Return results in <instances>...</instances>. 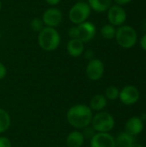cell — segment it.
<instances>
[{
    "label": "cell",
    "instance_id": "obj_1",
    "mask_svg": "<svg viewBox=\"0 0 146 147\" xmlns=\"http://www.w3.org/2000/svg\"><path fill=\"white\" fill-rule=\"evenodd\" d=\"M93 111L86 104H75L66 112L68 123L76 129H83L91 124Z\"/></svg>",
    "mask_w": 146,
    "mask_h": 147
},
{
    "label": "cell",
    "instance_id": "obj_2",
    "mask_svg": "<svg viewBox=\"0 0 146 147\" xmlns=\"http://www.w3.org/2000/svg\"><path fill=\"white\" fill-rule=\"evenodd\" d=\"M38 44L46 52H52L60 45V35L54 28L44 27L38 33Z\"/></svg>",
    "mask_w": 146,
    "mask_h": 147
},
{
    "label": "cell",
    "instance_id": "obj_3",
    "mask_svg": "<svg viewBox=\"0 0 146 147\" xmlns=\"http://www.w3.org/2000/svg\"><path fill=\"white\" fill-rule=\"evenodd\" d=\"M115 40L118 45L124 49L133 48L138 42V34L130 25H122L116 28Z\"/></svg>",
    "mask_w": 146,
    "mask_h": 147
},
{
    "label": "cell",
    "instance_id": "obj_4",
    "mask_svg": "<svg viewBox=\"0 0 146 147\" xmlns=\"http://www.w3.org/2000/svg\"><path fill=\"white\" fill-rule=\"evenodd\" d=\"M90 125L96 133H109L114 129L115 121L109 113L100 111L93 115Z\"/></svg>",
    "mask_w": 146,
    "mask_h": 147
},
{
    "label": "cell",
    "instance_id": "obj_5",
    "mask_svg": "<svg viewBox=\"0 0 146 147\" xmlns=\"http://www.w3.org/2000/svg\"><path fill=\"white\" fill-rule=\"evenodd\" d=\"M91 14V9L87 2H77L74 3L69 11L70 21L78 25L88 20Z\"/></svg>",
    "mask_w": 146,
    "mask_h": 147
},
{
    "label": "cell",
    "instance_id": "obj_6",
    "mask_svg": "<svg viewBox=\"0 0 146 147\" xmlns=\"http://www.w3.org/2000/svg\"><path fill=\"white\" fill-rule=\"evenodd\" d=\"M108 20L109 24L114 27H120L124 25L126 21V11L122 6L114 4L108 9Z\"/></svg>",
    "mask_w": 146,
    "mask_h": 147
},
{
    "label": "cell",
    "instance_id": "obj_7",
    "mask_svg": "<svg viewBox=\"0 0 146 147\" xmlns=\"http://www.w3.org/2000/svg\"><path fill=\"white\" fill-rule=\"evenodd\" d=\"M77 39L80 40L83 43H87L92 40L96 34V26L90 22H84L78 25H76Z\"/></svg>",
    "mask_w": 146,
    "mask_h": 147
},
{
    "label": "cell",
    "instance_id": "obj_8",
    "mask_svg": "<svg viewBox=\"0 0 146 147\" xmlns=\"http://www.w3.org/2000/svg\"><path fill=\"white\" fill-rule=\"evenodd\" d=\"M105 67L103 62L99 59H93L88 62L86 66V76L91 81L100 80L104 74Z\"/></svg>",
    "mask_w": 146,
    "mask_h": 147
},
{
    "label": "cell",
    "instance_id": "obj_9",
    "mask_svg": "<svg viewBox=\"0 0 146 147\" xmlns=\"http://www.w3.org/2000/svg\"><path fill=\"white\" fill-rule=\"evenodd\" d=\"M41 19L45 27L56 28V27H58L62 22L63 14L59 9L56 7H51L44 11Z\"/></svg>",
    "mask_w": 146,
    "mask_h": 147
},
{
    "label": "cell",
    "instance_id": "obj_10",
    "mask_svg": "<svg viewBox=\"0 0 146 147\" xmlns=\"http://www.w3.org/2000/svg\"><path fill=\"white\" fill-rule=\"evenodd\" d=\"M140 94L139 90L133 85H126L120 90L119 99L120 102L127 106L135 104L139 99Z\"/></svg>",
    "mask_w": 146,
    "mask_h": 147
},
{
    "label": "cell",
    "instance_id": "obj_11",
    "mask_svg": "<svg viewBox=\"0 0 146 147\" xmlns=\"http://www.w3.org/2000/svg\"><path fill=\"white\" fill-rule=\"evenodd\" d=\"M90 147H116L115 139L108 133H96L89 141Z\"/></svg>",
    "mask_w": 146,
    "mask_h": 147
},
{
    "label": "cell",
    "instance_id": "obj_12",
    "mask_svg": "<svg viewBox=\"0 0 146 147\" xmlns=\"http://www.w3.org/2000/svg\"><path fill=\"white\" fill-rule=\"evenodd\" d=\"M144 130V122L140 117L133 116L129 118L125 124V132L132 136L139 135Z\"/></svg>",
    "mask_w": 146,
    "mask_h": 147
},
{
    "label": "cell",
    "instance_id": "obj_13",
    "mask_svg": "<svg viewBox=\"0 0 146 147\" xmlns=\"http://www.w3.org/2000/svg\"><path fill=\"white\" fill-rule=\"evenodd\" d=\"M66 51L70 56L78 58L84 52V43L78 39H71L66 44Z\"/></svg>",
    "mask_w": 146,
    "mask_h": 147
},
{
    "label": "cell",
    "instance_id": "obj_14",
    "mask_svg": "<svg viewBox=\"0 0 146 147\" xmlns=\"http://www.w3.org/2000/svg\"><path fill=\"white\" fill-rule=\"evenodd\" d=\"M84 137L82 132L78 130H74L71 132L65 140V144L67 147H82L84 143Z\"/></svg>",
    "mask_w": 146,
    "mask_h": 147
},
{
    "label": "cell",
    "instance_id": "obj_15",
    "mask_svg": "<svg viewBox=\"0 0 146 147\" xmlns=\"http://www.w3.org/2000/svg\"><path fill=\"white\" fill-rule=\"evenodd\" d=\"M88 4L90 9L97 13H103L113 5V0H88Z\"/></svg>",
    "mask_w": 146,
    "mask_h": 147
},
{
    "label": "cell",
    "instance_id": "obj_16",
    "mask_svg": "<svg viewBox=\"0 0 146 147\" xmlns=\"http://www.w3.org/2000/svg\"><path fill=\"white\" fill-rule=\"evenodd\" d=\"M107 104H108V100L105 97V96L98 94V95L94 96L90 99L89 107L90 108L92 111L100 112V111H102L106 108Z\"/></svg>",
    "mask_w": 146,
    "mask_h": 147
},
{
    "label": "cell",
    "instance_id": "obj_17",
    "mask_svg": "<svg viewBox=\"0 0 146 147\" xmlns=\"http://www.w3.org/2000/svg\"><path fill=\"white\" fill-rule=\"evenodd\" d=\"M134 142V137L126 132L120 133L115 139L116 147H129Z\"/></svg>",
    "mask_w": 146,
    "mask_h": 147
},
{
    "label": "cell",
    "instance_id": "obj_18",
    "mask_svg": "<svg viewBox=\"0 0 146 147\" xmlns=\"http://www.w3.org/2000/svg\"><path fill=\"white\" fill-rule=\"evenodd\" d=\"M10 123L11 120L9 113L5 109L0 108V134L5 133L9 129Z\"/></svg>",
    "mask_w": 146,
    "mask_h": 147
},
{
    "label": "cell",
    "instance_id": "obj_19",
    "mask_svg": "<svg viewBox=\"0 0 146 147\" xmlns=\"http://www.w3.org/2000/svg\"><path fill=\"white\" fill-rule=\"evenodd\" d=\"M116 28L109 23L105 24L101 28V35L106 40H112L115 37Z\"/></svg>",
    "mask_w": 146,
    "mask_h": 147
},
{
    "label": "cell",
    "instance_id": "obj_20",
    "mask_svg": "<svg viewBox=\"0 0 146 147\" xmlns=\"http://www.w3.org/2000/svg\"><path fill=\"white\" fill-rule=\"evenodd\" d=\"M120 96V90L115 86H109L105 90V97L107 100H116L119 98Z\"/></svg>",
    "mask_w": 146,
    "mask_h": 147
},
{
    "label": "cell",
    "instance_id": "obj_21",
    "mask_svg": "<svg viewBox=\"0 0 146 147\" xmlns=\"http://www.w3.org/2000/svg\"><path fill=\"white\" fill-rule=\"evenodd\" d=\"M44 27H45V25H44V22L41 18L35 17V18H33L30 22V28L34 32L39 33L42 30V28Z\"/></svg>",
    "mask_w": 146,
    "mask_h": 147
},
{
    "label": "cell",
    "instance_id": "obj_22",
    "mask_svg": "<svg viewBox=\"0 0 146 147\" xmlns=\"http://www.w3.org/2000/svg\"><path fill=\"white\" fill-rule=\"evenodd\" d=\"M82 130H83L82 134H83L84 139H88V140H91L92 137L96 134V132L94 130V128L91 127V125H89V126L84 127V128L82 129Z\"/></svg>",
    "mask_w": 146,
    "mask_h": 147
},
{
    "label": "cell",
    "instance_id": "obj_23",
    "mask_svg": "<svg viewBox=\"0 0 146 147\" xmlns=\"http://www.w3.org/2000/svg\"><path fill=\"white\" fill-rule=\"evenodd\" d=\"M0 147H12L9 139L5 136H1L0 137Z\"/></svg>",
    "mask_w": 146,
    "mask_h": 147
},
{
    "label": "cell",
    "instance_id": "obj_24",
    "mask_svg": "<svg viewBox=\"0 0 146 147\" xmlns=\"http://www.w3.org/2000/svg\"><path fill=\"white\" fill-rule=\"evenodd\" d=\"M83 54L84 55V58L86 59H88L89 61L93 59H95V53H94V51H92L90 49H89L87 51H84Z\"/></svg>",
    "mask_w": 146,
    "mask_h": 147
},
{
    "label": "cell",
    "instance_id": "obj_25",
    "mask_svg": "<svg viewBox=\"0 0 146 147\" xmlns=\"http://www.w3.org/2000/svg\"><path fill=\"white\" fill-rule=\"evenodd\" d=\"M7 75V68L6 66L0 61V80L3 79Z\"/></svg>",
    "mask_w": 146,
    "mask_h": 147
},
{
    "label": "cell",
    "instance_id": "obj_26",
    "mask_svg": "<svg viewBox=\"0 0 146 147\" xmlns=\"http://www.w3.org/2000/svg\"><path fill=\"white\" fill-rule=\"evenodd\" d=\"M139 44H140L141 48L146 52V33L141 37V39L139 40Z\"/></svg>",
    "mask_w": 146,
    "mask_h": 147
},
{
    "label": "cell",
    "instance_id": "obj_27",
    "mask_svg": "<svg viewBox=\"0 0 146 147\" xmlns=\"http://www.w3.org/2000/svg\"><path fill=\"white\" fill-rule=\"evenodd\" d=\"M113 1L115 3V4L120 5V6H123V5L130 3L133 0H113Z\"/></svg>",
    "mask_w": 146,
    "mask_h": 147
},
{
    "label": "cell",
    "instance_id": "obj_28",
    "mask_svg": "<svg viewBox=\"0 0 146 147\" xmlns=\"http://www.w3.org/2000/svg\"><path fill=\"white\" fill-rule=\"evenodd\" d=\"M45 1L50 6H56V5H58L60 3L61 0H45Z\"/></svg>",
    "mask_w": 146,
    "mask_h": 147
},
{
    "label": "cell",
    "instance_id": "obj_29",
    "mask_svg": "<svg viewBox=\"0 0 146 147\" xmlns=\"http://www.w3.org/2000/svg\"><path fill=\"white\" fill-rule=\"evenodd\" d=\"M129 147H143V146H142V145H140V144H139V143L134 142L133 144H132V145H131Z\"/></svg>",
    "mask_w": 146,
    "mask_h": 147
},
{
    "label": "cell",
    "instance_id": "obj_30",
    "mask_svg": "<svg viewBox=\"0 0 146 147\" xmlns=\"http://www.w3.org/2000/svg\"><path fill=\"white\" fill-rule=\"evenodd\" d=\"M144 28H145V30L146 31V20L145 22V23H144Z\"/></svg>",
    "mask_w": 146,
    "mask_h": 147
},
{
    "label": "cell",
    "instance_id": "obj_31",
    "mask_svg": "<svg viewBox=\"0 0 146 147\" xmlns=\"http://www.w3.org/2000/svg\"><path fill=\"white\" fill-rule=\"evenodd\" d=\"M77 2H86V1H88V0H77Z\"/></svg>",
    "mask_w": 146,
    "mask_h": 147
},
{
    "label": "cell",
    "instance_id": "obj_32",
    "mask_svg": "<svg viewBox=\"0 0 146 147\" xmlns=\"http://www.w3.org/2000/svg\"><path fill=\"white\" fill-rule=\"evenodd\" d=\"M1 9H2V2L0 0V10H1Z\"/></svg>",
    "mask_w": 146,
    "mask_h": 147
}]
</instances>
